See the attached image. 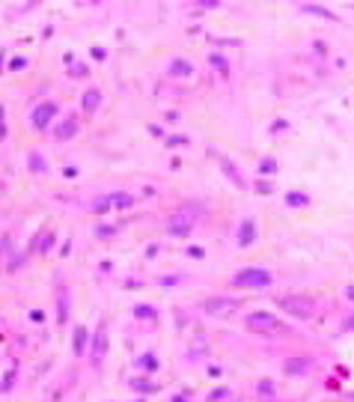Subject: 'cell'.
<instances>
[{
  "instance_id": "6",
  "label": "cell",
  "mask_w": 354,
  "mask_h": 402,
  "mask_svg": "<svg viewBox=\"0 0 354 402\" xmlns=\"http://www.w3.org/2000/svg\"><path fill=\"white\" fill-rule=\"evenodd\" d=\"M54 113H57V105L54 102H42L39 108H33V125L36 128H48V122L54 119Z\"/></svg>"
},
{
  "instance_id": "9",
  "label": "cell",
  "mask_w": 354,
  "mask_h": 402,
  "mask_svg": "<svg viewBox=\"0 0 354 402\" xmlns=\"http://www.w3.org/2000/svg\"><path fill=\"white\" fill-rule=\"evenodd\" d=\"M74 131H77V122H74V119H66V122L57 128V137H60V140H69V137H74Z\"/></svg>"
},
{
  "instance_id": "3",
  "label": "cell",
  "mask_w": 354,
  "mask_h": 402,
  "mask_svg": "<svg viewBox=\"0 0 354 402\" xmlns=\"http://www.w3.org/2000/svg\"><path fill=\"white\" fill-rule=\"evenodd\" d=\"M235 286H271V271H265V268H244L235 274Z\"/></svg>"
},
{
  "instance_id": "21",
  "label": "cell",
  "mask_w": 354,
  "mask_h": 402,
  "mask_svg": "<svg viewBox=\"0 0 354 402\" xmlns=\"http://www.w3.org/2000/svg\"><path fill=\"white\" fill-rule=\"evenodd\" d=\"M286 372H304V361H286Z\"/></svg>"
},
{
  "instance_id": "2",
  "label": "cell",
  "mask_w": 354,
  "mask_h": 402,
  "mask_svg": "<svg viewBox=\"0 0 354 402\" xmlns=\"http://www.w3.org/2000/svg\"><path fill=\"white\" fill-rule=\"evenodd\" d=\"M280 307L289 313V316H298V319H313V298H304V295H289V298H280Z\"/></svg>"
},
{
  "instance_id": "26",
  "label": "cell",
  "mask_w": 354,
  "mask_h": 402,
  "mask_svg": "<svg viewBox=\"0 0 354 402\" xmlns=\"http://www.w3.org/2000/svg\"><path fill=\"white\" fill-rule=\"evenodd\" d=\"M212 63H214V66H220V69H223V72H226V60H220V57H217V54H214V57H212Z\"/></svg>"
},
{
  "instance_id": "18",
  "label": "cell",
  "mask_w": 354,
  "mask_h": 402,
  "mask_svg": "<svg viewBox=\"0 0 354 402\" xmlns=\"http://www.w3.org/2000/svg\"><path fill=\"white\" fill-rule=\"evenodd\" d=\"M274 170H277V164H274V161H271V158H265V161H262V164H259V173H262V176H271Z\"/></svg>"
},
{
  "instance_id": "15",
  "label": "cell",
  "mask_w": 354,
  "mask_h": 402,
  "mask_svg": "<svg viewBox=\"0 0 354 402\" xmlns=\"http://www.w3.org/2000/svg\"><path fill=\"white\" fill-rule=\"evenodd\" d=\"M30 170H36V173H45V158H42L39 152H33V155H30Z\"/></svg>"
},
{
  "instance_id": "13",
  "label": "cell",
  "mask_w": 354,
  "mask_h": 402,
  "mask_svg": "<svg viewBox=\"0 0 354 402\" xmlns=\"http://www.w3.org/2000/svg\"><path fill=\"white\" fill-rule=\"evenodd\" d=\"M107 349V337H105V325L99 328V337H96V361L102 358V352Z\"/></svg>"
},
{
  "instance_id": "17",
  "label": "cell",
  "mask_w": 354,
  "mask_h": 402,
  "mask_svg": "<svg viewBox=\"0 0 354 402\" xmlns=\"http://www.w3.org/2000/svg\"><path fill=\"white\" fill-rule=\"evenodd\" d=\"M134 313H137L140 319H155V307H146V304H137Z\"/></svg>"
},
{
  "instance_id": "8",
  "label": "cell",
  "mask_w": 354,
  "mask_h": 402,
  "mask_svg": "<svg viewBox=\"0 0 354 402\" xmlns=\"http://www.w3.org/2000/svg\"><path fill=\"white\" fill-rule=\"evenodd\" d=\"M99 102H102V93H99V90H86V93H83V108H86V110H96Z\"/></svg>"
},
{
  "instance_id": "19",
  "label": "cell",
  "mask_w": 354,
  "mask_h": 402,
  "mask_svg": "<svg viewBox=\"0 0 354 402\" xmlns=\"http://www.w3.org/2000/svg\"><path fill=\"white\" fill-rule=\"evenodd\" d=\"M256 390H259V396H274V384L271 381H259Z\"/></svg>"
},
{
  "instance_id": "7",
  "label": "cell",
  "mask_w": 354,
  "mask_h": 402,
  "mask_svg": "<svg viewBox=\"0 0 354 402\" xmlns=\"http://www.w3.org/2000/svg\"><path fill=\"white\" fill-rule=\"evenodd\" d=\"M253 238H256V226H253V220H244L241 223V229H238V245H253Z\"/></svg>"
},
{
  "instance_id": "10",
  "label": "cell",
  "mask_w": 354,
  "mask_h": 402,
  "mask_svg": "<svg viewBox=\"0 0 354 402\" xmlns=\"http://www.w3.org/2000/svg\"><path fill=\"white\" fill-rule=\"evenodd\" d=\"M137 366L146 369V372H152V369H158V358H155V355H140V358H137Z\"/></svg>"
},
{
  "instance_id": "30",
  "label": "cell",
  "mask_w": 354,
  "mask_h": 402,
  "mask_svg": "<svg viewBox=\"0 0 354 402\" xmlns=\"http://www.w3.org/2000/svg\"><path fill=\"white\" fill-rule=\"evenodd\" d=\"M351 399H354V396H351Z\"/></svg>"
},
{
  "instance_id": "29",
  "label": "cell",
  "mask_w": 354,
  "mask_h": 402,
  "mask_svg": "<svg viewBox=\"0 0 354 402\" xmlns=\"http://www.w3.org/2000/svg\"><path fill=\"white\" fill-rule=\"evenodd\" d=\"M348 325H351V328H354V316H351V322H348Z\"/></svg>"
},
{
  "instance_id": "24",
  "label": "cell",
  "mask_w": 354,
  "mask_h": 402,
  "mask_svg": "<svg viewBox=\"0 0 354 402\" xmlns=\"http://www.w3.org/2000/svg\"><path fill=\"white\" fill-rule=\"evenodd\" d=\"M256 191H259V194H268V191H271V185H268V182H259V185H256Z\"/></svg>"
},
{
  "instance_id": "25",
  "label": "cell",
  "mask_w": 354,
  "mask_h": 402,
  "mask_svg": "<svg viewBox=\"0 0 354 402\" xmlns=\"http://www.w3.org/2000/svg\"><path fill=\"white\" fill-rule=\"evenodd\" d=\"M200 6H203V9H212V6H217V0H200Z\"/></svg>"
},
{
  "instance_id": "28",
  "label": "cell",
  "mask_w": 354,
  "mask_h": 402,
  "mask_svg": "<svg viewBox=\"0 0 354 402\" xmlns=\"http://www.w3.org/2000/svg\"><path fill=\"white\" fill-rule=\"evenodd\" d=\"M348 298H354V286H348Z\"/></svg>"
},
{
  "instance_id": "23",
  "label": "cell",
  "mask_w": 354,
  "mask_h": 402,
  "mask_svg": "<svg viewBox=\"0 0 354 402\" xmlns=\"http://www.w3.org/2000/svg\"><path fill=\"white\" fill-rule=\"evenodd\" d=\"M66 304H69V295L63 292L60 295V322H66Z\"/></svg>"
},
{
  "instance_id": "12",
  "label": "cell",
  "mask_w": 354,
  "mask_h": 402,
  "mask_svg": "<svg viewBox=\"0 0 354 402\" xmlns=\"http://www.w3.org/2000/svg\"><path fill=\"white\" fill-rule=\"evenodd\" d=\"M86 349V331L83 328H74V355H80Z\"/></svg>"
},
{
  "instance_id": "14",
  "label": "cell",
  "mask_w": 354,
  "mask_h": 402,
  "mask_svg": "<svg viewBox=\"0 0 354 402\" xmlns=\"http://www.w3.org/2000/svg\"><path fill=\"white\" fill-rule=\"evenodd\" d=\"M131 387H134V390H140V393H155V384H152V381H143V378H134V381H131Z\"/></svg>"
},
{
  "instance_id": "27",
  "label": "cell",
  "mask_w": 354,
  "mask_h": 402,
  "mask_svg": "<svg viewBox=\"0 0 354 402\" xmlns=\"http://www.w3.org/2000/svg\"><path fill=\"white\" fill-rule=\"evenodd\" d=\"M63 176H66V179H74V176H77V170H74V167H66V170H63Z\"/></svg>"
},
{
  "instance_id": "16",
  "label": "cell",
  "mask_w": 354,
  "mask_h": 402,
  "mask_svg": "<svg viewBox=\"0 0 354 402\" xmlns=\"http://www.w3.org/2000/svg\"><path fill=\"white\" fill-rule=\"evenodd\" d=\"M286 203H289V206H307V203H310V197H307V194H289V197H286Z\"/></svg>"
},
{
  "instance_id": "4",
  "label": "cell",
  "mask_w": 354,
  "mask_h": 402,
  "mask_svg": "<svg viewBox=\"0 0 354 402\" xmlns=\"http://www.w3.org/2000/svg\"><path fill=\"white\" fill-rule=\"evenodd\" d=\"M247 328L250 331H274L277 328V319L271 313H250L247 316Z\"/></svg>"
},
{
  "instance_id": "5",
  "label": "cell",
  "mask_w": 354,
  "mask_h": 402,
  "mask_svg": "<svg viewBox=\"0 0 354 402\" xmlns=\"http://www.w3.org/2000/svg\"><path fill=\"white\" fill-rule=\"evenodd\" d=\"M235 307H238L235 298H209V301H206V313H209V316H226V313H232Z\"/></svg>"
},
{
  "instance_id": "11",
  "label": "cell",
  "mask_w": 354,
  "mask_h": 402,
  "mask_svg": "<svg viewBox=\"0 0 354 402\" xmlns=\"http://www.w3.org/2000/svg\"><path fill=\"white\" fill-rule=\"evenodd\" d=\"M170 72H173V74H185V77H188V74H191L194 69H191V63H188V60H173Z\"/></svg>"
},
{
  "instance_id": "1",
  "label": "cell",
  "mask_w": 354,
  "mask_h": 402,
  "mask_svg": "<svg viewBox=\"0 0 354 402\" xmlns=\"http://www.w3.org/2000/svg\"><path fill=\"white\" fill-rule=\"evenodd\" d=\"M197 220H200L197 206H182L179 212H176V215L170 218V226H167V229H170L173 235H185V232H188V229H191Z\"/></svg>"
},
{
  "instance_id": "22",
  "label": "cell",
  "mask_w": 354,
  "mask_h": 402,
  "mask_svg": "<svg viewBox=\"0 0 354 402\" xmlns=\"http://www.w3.org/2000/svg\"><path fill=\"white\" fill-rule=\"evenodd\" d=\"M110 206H113V200H107V197H105V200H96V212H107Z\"/></svg>"
},
{
  "instance_id": "20",
  "label": "cell",
  "mask_w": 354,
  "mask_h": 402,
  "mask_svg": "<svg viewBox=\"0 0 354 402\" xmlns=\"http://www.w3.org/2000/svg\"><path fill=\"white\" fill-rule=\"evenodd\" d=\"M131 203H134V197H128V194H116V200H113V206H119V209H125Z\"/></svg>"
}]
</instances>
